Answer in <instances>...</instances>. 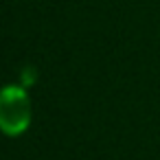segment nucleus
I'll return each mask as SVG.
<instances>
[{
  "label": "nucleus",
  "mask_w": 160,
  "mask_h": 160,
  "mask_svg": "<svg viewBox=\"0 0 160 160\" xmlns=\"http://www.w3.org/2000/svg\"><path fill=\"white\" fill-rule=\"evenodd\" d=\"M31 99L18 86H7L0 97V127L7 136H20L31 125Z\"/></svg>",
  "instance_id": "f257e3e1"
}]
</instances>
